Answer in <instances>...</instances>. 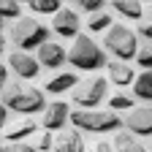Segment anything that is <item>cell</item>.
I'll return each mask as SVG.
<instances>
[{
    "label": "cell",
    "instance_id": "cell-1",
    "mask_svg": "<svg viewBox=\"0 0 152 152\" xmlns=\"http://www.w3.org/2000/svg\"><path fill=\"white\" fill-rule=\"evenodd\" d=\"M3 106L8 111L22 114V117H30V114L46 109V98L38 87H30L25 82H14V84L3 87Z\"/></svg>",
    "mask_w": 152,
    "mask_h": 152
},
{
    "label": "cell",
    "instance_id": "cell-2",
    "mask_svg": "<svg viewBox=\"0 0 152 152\" xmlns=\"http://www.w3.org/2000/svg\"><path fill=\"white\" fill-rule=\"evenodd\" d=\"M68 120L73 122L76 130L87 133H109L122 128V117L111 109H76L68 114Z\"/></svg>",
    "mask_w": 152,
    "mask_h": 152
},
{
    "label": "cell",
    "instance_id": "cell-3",
    "mask_svg": "<svg viewBox=\"0 0 152 152\" xmlns=\"http://www.w3.org/2000/svg\"><path fill=\"white\" fill-rule=\"evenodd\" d=\"M8 38H11V44L19 52H33L44 41H49V27L41 22V19H35V16H19L11 25Z\"/></svg>",
    "mask_w": 152,
    "mask_h": 152
},
{
    "label": "cell",
    "instance_id": "cell-4",
    "mask_svg": "<svg viewBox=\"0 0 152 152\" xmlns=\"http://www.w3.org/2000/svg\"><path fill=\"white\" fill-rule=\"evenodd\" d=\"M68 63L79 71H98V68H106V52L92 41L90 35H76L73 44L68 49Z\"/></svg>",
    "mask_w": 152,
    "mask_h": 152
},
{
    "label": "cell",
    "instance_id": "cell-5",
    "mask_svg": "<svg viewBox=\"0 0 152 152\" xmlns=\"http://www.w3.org/2000/svg\"><path fill=\"white\" fill-rule=\"evenodd\" d=\"M103 44H106V49L117 57L120 63L133 60L136 52H139V38H136V33H133L130 27H125V25H111L106 30Z\"/></svg>",
    "mask_w": 152,
    "mask_h": 152
},
{
    "label": "cell",
    "instance_id": "cell-6",
    "mask_svg": "<svg viewBox=\"0 0 152 152\" xmlns=\"http://www.w3.org/2000/svg\"><path fill=\"white\" fill-rule=\"evenodd\" d=\"M106 90H109V82L98 73L87 76V79H79V84L73 87V103L79 109H95L106 98Z\"/></svg>",
    "mask_w": 152,
    "mask_h": 152
},
{
    "label": "cell",
    "instance_id": "cell-7",
    "mask_svg": "<svg viewBox=\"0 0 152 152\" xmlns=\"http://www.w3.org/2000/svg\"><path fill=\"white\" fill-rule=\"evenodd\" d=\"M11 71H14V76H19L22 82H30V79H35L38 76V71H41V65H38V60L30 54V52H11L8 54V63H6Z\"/></svg>",
    "mask_w": 152,
    "mask_h": 152
},
{
    "label": "cell",
    "instance_id": "cell-8",
    "mask_svg": "<svg viewBox=\"0 0 152 152\" xmlns=\"http://www.w3.org/2000/svg\"><path fill=\"white\" fill-rule=\"evenodd\" d=\"M122 122L133 136H152V106H133Z\"/></svg>",
    "mask_w": 152,
    "mask_h": 152
},
{
    "label": "cell",
    "instance_id": "cell-9",
    "mask_svg": "<svg viewBox=\"0 0 152 152\" xmlns=\"http://www.w3.org/2000/svg\"><path fill=\"white\" fill-rule=\"evenodd\" d=\"M82 27V19L73 8H60L57 14H52V30L60 38H76Z\"/></svg>",
    "mask_w": 152,
    "mask_h": 152
},
{
    "label": "cell",
    "instance_id": "cell-10",
    "mask_svg": "<svg viewBox=\"0 0 152 152\" xmlns=\"http://www.w3.org/2000/svg\"><path fill=\"white\" fill-rule=\"evenodd\" d=\"M38 65L41 68H49V71H57L60 65H65L68 60V49L63 44H57V41H44L41 46H38Z\"/></svg>",
    "mask_w": 152,
    "mask_h": 152
},
{
    "label": "cell",
    "instance_id": "cell-11",
    "mask_svg": "<svg viewBox=\"0 0 152 152\" xmlns=\"http://www.w3.org/2000/svg\"><path fill=\"white\" fill-rule=\"evenodd\" d=\"M68 114H71V109H68V103H63V101L46 103V109L41 111V125H44V130H49V133L63 130L65 122H68Z\"/></svg>",
    "mask_w": 152,
    "mask_h": 152
},
{
    "label": "cell",
    "instance_id": "cell-12",
    "mask_svg": "<svg viewBox=\"0 0 152 152\" xmlns=\"http://www.w3.org/2000/svg\"><path fill=\"white\" fill-rule=\"evenodd\" d=\"M35 130H38V125H35L33 117H19V120H14V122H8L3 128V136H6L8 144H14V141H25L27 136H33Z\"/></svg>",
    "mask_w": 152,
    "mask_h": 152
},
{
    "label": "cell",
    "instance_id": "cell-13",
    "mask_svg": "<svg viewBox=\"0 0 152 152\" xmlns=\"http://www.w3.org/2000/svg\"><path fill=\"white\" fill-rule=\"evenodd\" d=\"M52 149L54 152H84V139L79 136V130H60Z\"/></svg>",
    "mask_w": 152,
    "mask_h": 152
},
{
    "label": "cell",
    "instance_id": "cell-14",
    "mask_svg": "<svg viewBox=\"0 0 152 152\" xmlns=\"http://www.w3.org/2000/svg\"><path fill=\"white\" fill-rule=\"evenodd\" d=\"M106 71H109L111 84H117V87H130V84H133V79H136V71H133V65L120 63V60L106 63Z\"/></svg>",
    "mask_w": 152,
    "mask_h": 152
},
{
    "label": "cell",
    "instance_id": "cell-15",
    "mask_svg": "<svg viewBox=\"0 0 152 152\" xmlns=\"http://www.w3.org/2000/svg\"><path fill=\"white\" fill-rule=\"evenodd\" d=\"M76 84H79V76H76L73 71H60L57 76H52V79L44 84V90H46V92H52V95H60V92L73 90Z\"/></svg>",
    "mask_w": 152,
    "mask_h": 152
},
{
    "label": "cell",
    "instance_id": "cell-16",
    "mask_svg": "<svg viewBox=\"0 0 152 152\" xmlns=\"http://www.w3.org/2000/svg\"><path fill=\"white\" fill-rule=\"evenodd\" d=\"M111 147L117 149V152H147V147L139 141V136H133L130 130H117Z\"/></svg>",
    "mask_w": 152,
    "mask_h": 152
},
{
    "label": "cell",
    "instance_id": "cell-17",
    "mask_svg": "<svg viewBox=\"0 0 152 152\" xmlns=\"http://www.w3.org/2000/svg\"><path fill=\"white\" fill-rule=\"evenodd\" d=\"M133 95L141 103H152V71H141L133 79Z\"/></svg>",
    "mask_w": 152,
    "mask_h": 152
},
{
    "label": "cell",
    "instance_id": "cell-18",
    "mask_svg": "<svg viewBox=\"0 0 152 152\" xmlns=\"http://www.w3.org/2000/svg\"><path fill=\"white\" fill-rule=\"evenodd\" d=\"M111 6L117 14H122L125 19H133V22H139L144 16V3L141 0H111Z\"/></svg>",
    "mask_w": 152,
    "mask_h": 152
},
{
    "label": "cell",
    "instance_id": "cell-19",
    "mask_svg": "<svg viewBox=\"0 0 152 152\" xmlns=\"http://www.w3.org/2000/svg\"><path fill=\"white\" fill-rule=\"evenodd\" d=\"M63 3H65V0H30L27 6L35 14H57V11L63 8Z\"/></svg>",
    "mask_w": 152,
    "mask_h": 152
},
{
    "label": "cell",
    "instance_id": "cell-20",
    "mask_svg": "<svg viewBox=\"0 0 152 152\" xmlns=\"http://www.w3.org/2000/svg\"><path fill=\"white\" fill-rule=\"evenodd\" d=\"M111 22H114V19H111L106 11H98V14H92V16L87 19V27H90L92 33H103V30L111 27Z\"/></svg>",
    "mask_w": 152,
    "mask_h": 152
},
{
    "label": "cell",
    "instance_id": "cell-21",
    "mask_svg": "<svg viewBox=\"0 0 152 152\" xmlns=\"http://www.w3.org/2000/svg\"><path fill=\"white\" fill-rule=\"evenodd\" d=\"M144 71H152V41H147V44H141L139 46V52H136V57H133Z\"/></svg>",
    "mask_w": 152,
    "mask_h": 152
},
{
    "label": "cell",
    "instance_id": "cell-22",
    "mask_svg": "<svg viewBox=\"0 0 152 152\" xmlns=\"http://www.w3.org/2000/svg\"><path fill=\"white\" fill-rule=\"evenodd\" d=\"M68 3H71L73 8H79V11L98 14V11H103V3H106V0H68Z\"/></svg>",
    "mask_w": 152,
    "mask_h": 152
},
{
    "label": "cell",
    "instance_id": "cell-23",
    "mask_svg": "<svg viewBox=\"0 0 152 152\" xmlns=\"http://www.w3.org/2000/svg\"><path fill=\"white\" fill-rule=\"evenodd\" d=\"M0 16L3 19H19L22 16V8H19L16 0H0Z\"/></svg>",
    "mask_w": 152,
    "mask_h": 152
},
{
    "label": "cell",
    "instance_id": "cell-24",
    "mask_svg": "<svg viewBox=\"0 0 152 152\" xmlns=\"http://www.w3.org/2000/svg\"><path fill=\"white\" fill-rule=\"evenodd\" d=\"M109 106H111V111H120V109H133V98H130V95H125V92H120V95H114V98L109 101Z\"/></svg>",
    "mask_w": 152,
    "mask_h": 152
},
{
    "label": "cell",
    "instance_id": "cell-25",
    "mask_svg": "<svg viewBox=\"0 0 152 152\" xmlns=\"http://www.w3.org/2000/svg\"><path fill=\"white\" fill-rule=\"evenodd\" d=\"M52 144H54V136H52L49 130H41V133H38V139H35V144H33V147H35L38 152H49V149H52Z\"/></svg>",
    "mask_w": 152,
    "mask_h": 152
},
{
    "label": "cell",
    "instance_id": "cell-26",
    "mask_svg": "<svg viewBox=\"0 0 152 152\" xmlns=\"http://www.w3.org/2000/svg\"><path fill=\"white\" fill-rule=\"evenodd\" d=\"M139 33L147 38V41H152V11L144 14V16L139 19Z\"/></svg>",
    "mask_w": 152,
    "mask_h": 152
},
{
    "label": "cell",
    "instance_id": "cell-27",
    "mask_svg": "<svg viewBox=\"0 0 152 152\" xmlns=\"http://www.w3.org/2000/svg\"><path fill=\"white\" fill-rule=\"evenodd\" d=\"M3 152H38L33 144H25V141H14L8 147H3Z\"/></svg>",
    "mask_w": 152,
    "mask_h": 152
},
{
    "label": "cell",
    "instance_id": "cell-28",
    "mask_svg": "<svg viewBox=\"0 0 152 152\" xmlns=\"http://www.w3.org/2000/svg\"><path fill=\"white\" fill-rule=\"evenodd\" d=\"M6 79H8V65L0 63V92H3V87H6Z\"/></svg>",
    "mask_w": 152,
    "mask_h": 152
},
{
    "label": "cell",
    "instance_id": "cell-29",
    "mask_svg": "<svg viewBox=\"0 0 152 152\" xmlns=\"http://www.w3.org/2000/svg\"><path fill=\"white\" fill-rule=\"evenodd\" d=\"M90 152H114V147H111V144H106V141H98Z\"/></svg>",
    "mask_w": 152,
    "mask_h": 152
},
{
    "label": "cell",
    "instance_id": "cell-30",
    "mask_svg": "<svg viewBox=\"0 0 152 152\" xmlns=\"http://www.w3.org/2000/svg\"><path fill=\"white\" fill-rule=\"evenodd\" d=\"M6 125H8V109H6L3 103H0V130H3Z\"/></svg>",
    "mask_w": 152,
    "mask_h": 152
},
{
    "label": "cell",
    "instance_id": "cell-31",
    "mask_svg": "<svg viewBox=\"0 0 152 152\" xmlns=\"http://www.w3.org/2000/svg\"><path fill=\"white\" fill-rule=\"evenodd\" d=\"M3 52H6V38L0 35V54H3Z\"/></svg>",
    "mask_w": 152,
    "mask_h": 152
},
{
    "label": "cell",
    "instance_id": "cell-32",
    "mask_svg": "<svg viewBox=\"0 0 152 152\" xmlns=\"http://www.w3.org/2000/svg\"><path fill=\"white\" fill-rule=\"evenodd\" d=\"M0 33H3V16H0Z\"/></svg>",
    "mask_w": 152,
    "mask_h": 152
},
{
    "label": "cell",
    "instance_id": "cell-33",
    "mask_svg": "<svg viewBox=\"0 0 152 152\" xmlns=\"http://www.w3.org/2000/svg\"><path fill=\"white\" fill-rule=\"evenodd\" d=\"M16 3H30V0H16Z\"/></svg>",
    "mask_w": 152,
    "mask_h": 152
},
{
    "label": "cell",
    "instance_id": "cell-34",
    "mask_svg": "<svg viewBox=\"0 0 152 152\" xmlns=\"http://www.w3.org/2000/svg\"><path fill=\"white\" fill-rule=\"evenodd\" d=\"M141 3H152V0H141Z\"/></svg>",
    "mask_w": 152,
    "mask_h": 152
},
{
    "label": "cell",
    "instance_id": "cell-35",
    "mask_svg": "<svg viewBox=\"0 0 152 152\" xmlns=\"http://www.w3.org/2000/svg\"><path fill=\"white\" fill-rule=\"evenodd\" d=\"M0 152H3V141H0Z\"/></svg>",
    "mask_w": 152,
    "mask_h": 152
}]
</instances>
